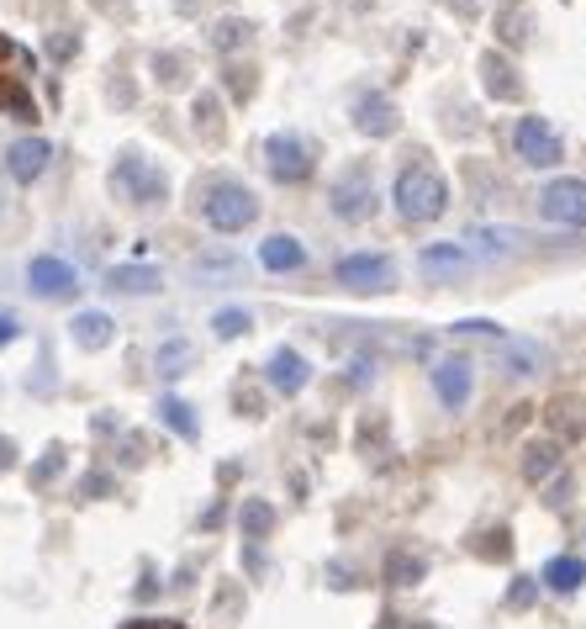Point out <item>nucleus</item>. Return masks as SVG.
I'll return each mask as SVG.
<instances>
[{"label":"nucleus","instance_id":"obj_1","mask_svg":"<svg viewBox=\"0 0 586 629\" xmlns=\"http://www.w3.org/2000/svg\"><path fill=\"white\" fill-rule=\"evenodd\" d=\"M391 201H396L402 223H433V217H444V212H449V180H444L433 164L412 159V164L396 175Z\"/></svg>","mask_w":586,"mask_h":629},{"label":"nucleus","instance_id":"obj_2","mask_svg":"<svg viewBox=\"0 0 586 629\" xmlns=\"http://www.w3.org/2000/svg\"><path fill=\"white\" fill-rule=\"evenodd\" d=\"M195 206H201V217H206V228H217V234H243V228H254V217H259V201L254 191L243 186V180H206L201 191H195Z\"/></svg>","mask_w":586,"mask_h":629},{"label":"nucleus","instance_id":"obj_3","mask_svg":"<svg viewBox=\"0 0 586 629\" xmlns=\"http://www.w3.org/2000/svg\"><path fill=\"white\" fill-rule=\"evenodd\" d=\"M112 191L122 201H132V206H158V201L169 197V180H164V169H158L149 154H127L117 159V169H112Z\"/></svg>","mask_w":586,"mask_h":629},{"label":"nucleus","instance_id":"obj_4","mask_svg":"<svg viewBox=\"0 0 586 629\" xmlns=\"http://www.w3.org/2000/svg\"><path fill=\"white\" fill-rule=\"evenodd\" d=\"M328 206H333V217H339V223H370V217H375V206H381V191H375L370 164H349V169L333 180Z\"/></svg>","mask_w":586,"mask_h":629},{"label":"nucleus","instance_id":"obj_5","mask_svg":"<svg viewBox=\"0 0 586 629\" xmlns=\"http://www.w3.org/2000/svg\"><path fill=\"white\" fill-rule=\"evenodd\" d=\"M259 154H265V169H270L280 186H302V180H313V169H317L313 143H307L302 133H270Z\"/></svg>","mask_w":586,"mask_h":629},{"label":"nucleus","instance_id":"obj_6","mask_svg":"<svg viewBox=\"0 0 586 629\" xmlns=\"http://www.w3.org/2000/svg\"><path fill=\"white\" fill-rule=\"evenodd\" d=\"M512 154L523 159L528 169H555V164L565 159V143H560V133L549 127V117H518V127H512Z\"/></svg>","mask_w":586,"mask_h":629},{"label":"nucleus","instance_id":"obj_7","mask_svg":"<svg viewBox=\"0 0 586 629\" xmlns=\"http://www.w3.org/2000/svg\"><path fill=\"white\" fill-rule=\"evenodd\" d=\"M333 276H339V286H349V291L375 297V291H391V286H396V260H391V254H375V249H359V254H344V260L333 265Z\"/></svg>","mask_w":586,"mask_h":629},{"label":"nucleus","instance_id":"obj_8","mask_svg":"<svg viewBox=\"0 0 586 629\" xmlns=\"http://www.w3.org/2000/svg\"><path fill=\"white\" fill-rule=\"evenodd\" d=\"M539 212L555 228H586V180H576V175L549 180L545 191H539Z\"/></svg>","mask_w":586,"mask_h":629},{"label":"nucleus","instance_id":"obj_9","mask_svg":"<svg viewBox=\"0 0 586 629\" xmlns=\"http://www.w3.org/2000/svg\"><path fill=\"white\" fill-rule=\"evenodd\" d=\"M27 286H33V297H48V302H64V297H75L79 291V276L69 260H59V254H38L33 265H27Z\"/></svg>","mask_w":586,"mask_h":629},{"label":"nucleus","instance_id":"obj_10","mask_svg":"<svg viewBox=\"0 0 586 629\" xmlns=\"http://www.w3.org/2000/svg\"><path fill=\"white\" fill-rule=\"evenodd\" d=\"M349 117H354V127H359L365 138H391V133L402 127V112H396V101H391L386 90H359Z\"/></svg>","mask_w":586,"mask_h":629},{"label":"nucleus","instance_id":"obj_11","mask_svg":"<svg viewBox=\"0 0 586 629\" xmlns=\"http://www.w3.org/2000/svg\"><path fill=\"white\" fill-rule=\"evenodd\" d=\"M470 381H475L470 360H438V365H433V392H438V402H444L449 413H460L470 402Z\"/></svg>","mask_w":586,"mask_h":629},{"label":"nucleus","instance_id":"obj_12","mask_svg":"<svg viewBox=\"0 0 586 629\" xmlns=\"http://www.w3.org/2000/svg\"><path fill=\"white\" fill-rule=\"evenodd\" d=\"M307 376H313L307 354L291 350V344H285V350H275V354H270V365H265V381H270V387H275L280 397H296L302 387H307Z\"/></svg>","mask_w":586,"mask_h":629},{"label":"nucleus","instance_id":"obj_13","mask_svg":"<svg viewBox=\"0 0 586 629\" xmlns=\"http://www.w3.org/2000/svg\"><path fill=\"white\" fill-rule=\"evenodd\" d=\"M48 159H53V143H48V138H16V143L5 149V169H11V180L33 186L42 169H48Z\"/></svg>","mask_w":586,"mask_h":629},{"label":"nucleus","instance_id":"obj_14","mask_svg":"<svg viewBox=\"0 0 586 629\" xmlns=\"http://www.w3.org/2000/svg\"><path fill=\"white\" fill-rule=\"evenodd\" d=\"M475 70H481V85H486V96H492V101H518L523 79H518V70H512L502 53H481V59H475Z\"/></svg>","mask_w":586,"mask_h":629},{"label":"nucleus","instance_id":"obj_15","mask_svg":"<svg viewBox=\"0 0 586 629\" xmlns=\"http://www.w3.org/2000/svg\"><path fill=\"white\" fill-rule=\"evenodd\" d=\"M418 265H423L429 276H466V271H475V254H470L466 243H429V249L418 254Z\"/></svg>","mask_w":586,"mask_h":629},{"label":"nucleus","instance_id":"obj_16","mask_svg":"<svg viewBox=\"0 0 586 629\" xmlns=\"http://www.w3.org/2000/svg\"><path fill=\"white\" fill-rule=\"evenodd\" d=\"M259 265L275 271V276H285V271H302L307 265V243H296L291 234H270L259 243Z\"/></svg>","mask_w":586,"mask_h":629},{"label":"nucleus","instance_id":"obj_17","mask_svg":"<svg viewBox=\"0 0 586 629\" xmlns=\"http://www.w3.org/2000/svg\"><path fill=\"white\" fill-rule=\"evenodd\" d=\"M429 577V555L423 551H391L386 555V582L391 588H418Z\"/></svg>","mask_w":586,"mask_h":629},{"label":"nucleus","instance_id":"obj_18","mask_svg":"<svg viewBox=\"0 0 586 629\" xmlns=\"http://www.w3.org/2000/svg\"><path fill=\"white\" fill-rule=\"evenodd\" d=\"M539 582H545L549 592H560V597H571V592L586 582V566L576 561V555H555L545 571H539Z\"/></svg>","mask_w":586,"mask_h":629},{"label":"nucleus","instance_id":"obj_19","mask_svg":"<svg viewBox=\"0 0 586 629\" xmlns=\"http://www.w3.org/2000/svg\"><path fill=\"white\" fill-rule=\"evenodd\" d=\"M497 38L508 42V48H523V42L534 38V11L518 5V0H508V5L497 11Z\"/></svg>","mask_w":586,"mask_h":629},{"label":"nucleus","instance_id":"obj_20","mask_svg":"<svg viewBox=\"0 0 586 629\" xmlns=\"http://www.w3.org/2000/svg\"><path fill=\"white\" fill-rule=\"evenodd\" d=\"M106 286H112V291H127V297H149V291L164 286V276H158L154 265H117V271L106 276Z\"/></svg>","mask_w":586,"mask_h":629},{"label":"nucleus","instance_id":"obj_21","mask_svg":"<svg viewBox=\"0 0 586 629\" xmlns=\"http://www.w3.org/2000/svg\"><path fill=\"white\" fill-rule=\"evenodd\" d=\"M69 334H75L79 350H106V344H112V317L106 313H75Z\"/></svg>","mask_w":586,"mask_h":629},{"label":"nucleus","instance_id":"obj_22","mask_svg":"<svg viewBox=\"0 0 586 629\" xmlns=\"http://www.w3.org/2000/svg\"><path fill=\"white\" fill-rule=\"evenodd\" d=\"M549 471H560V439H534L523 450V481H545Z\"/></svg>","mask_w":586,"mask_h":629},{"label":"nucleus","instance_id":"obj_23","mask_svg":"<svg viewBox=\"0 0 586 629\" xmlns=\"http://www.w3.org/2000/svg\"><path fill=\"white\" fill-rule=\"evenodd\" d=\"M523 243V234L518 228H470L466 238V249L481 260V254H508V249H518Z\"/></svg>","mask_w":586,"mask_h":629},{"label":"nucleus","instance_id":"obj_24","mask_svg":"<svg viewBox=\"0 0 586 629\" xmlns=\"http://www.w3.org/2000/svg\"><path fill=\"white\" fill-rule=\"evenodd\" d=\"M254 42V22H243V16H222L217 27H212V48L217 53H238V48H249Z\"/></svg>","mask_w":586,"mask_h":629},{"label":"nucleus","instance_id":"obj_25","mask_svg":"<svg viewBox=\"0 0 586 629\" xmlns=\"http://www.w3.org/2000/svg\"><path fill=\"white\" fill-rule=\"evenodd\" d=\"M195 360V350H191V339H164L158 344V354H154V365H158V376H186V365Z\"/></svg>","mask_w":586,"mask_h":629},{"label":"nucleus","instance_id":"obj_26","mask_svg":"<svg viewBox=\"0 0 586 629\" xmlns=\"http://www.w3.org/2000/svg\"><path fill=\"white\" fill-rule=\"evenodd\" d=\"M238 524H243V540H265V534L275 529V508L265 503V498H249L243 513H238Z\"/></svg>","mask_w":586,"mask_h":629},{"label":"nucleus","instance_id":"obj_27","mask_svg":"<svg viewBox=\"0 0 586 629\" xmlns=\"http://www.w3.org/2000/svg\"><path fill=\"white\" fill-rule=\"evenodd\" d=\"M158 418H164L169 429L180 433V439H195V433H201V424H195V413H191V402H180V397H164V402H158Z\"/></svg>","mask_w":586,"mask_h":629},{"label":"nucleus","instance_id":"obj_28","mask_svg":"<svg viewBox=\"0 0 586 629\" xmlns=\"http://www.w3.org/2000/svg\"><path fill=\"white\" fill-rule=\"evenodd\" d=\"M455 334H460V339H481V344H492V350L512 344L508 334H502V323H492V317H466V323H455Z\"/></svg>","mask_w":586,"mask_h":629},{"label":"nucleus","instance_id":"obj_29","mask_svg":"<svg viewBox=\"0 0 586 629\" xmlns=\"http://www.w3.org/2000/svg\"><path fill=\"white\" fill-rule=\"evenodd\" d=\"M249 323H254V317L243 313V307H222V313L212 317V334H217V339H243Z\"/></svg>","mask_w":586,"mask_h":629},{"label":"nucleus","instance_id":"obj_30","mask_svg":"<svg viewBox=\"0 0 586 629\" xmlns=\"http://www.w3.org/2000/svg\"><path fill=\"white\" fill-rule=\"evenodd\" d=\"M0 106H5L11 117H22V122H33V117H38L33 96H27V90H16V85H0Z\"/></svg>","mask_w":586,"mask_h":629},{"label":"nucleus","instance_id":"obj_31","mask_svg":"<svg viewBox=\"0 0 586 629\" xmlns=\"http://www.w3.org/2000/svg\"><path fill=\"white\" fill-rule=\"evenodd\" d=\"M154 70L164 85H186V70H191V64H186V53H158Z\"/></svg>","mask_w":586,"mask_h":629},{"label":"nucleus","instance_id":"obj_32","mask_svg":"<svg viewBox=\"0 0 586 629\" xmlns=\"http://www.w3.org/2000/svg\"><path fill=\"white\" fill-rule=\"evenodd\" d=\"M195 133H201V138H217V133H222V127H217V96H201V101H195Z\"/></svg>","mask_w":586,"mask_h":629},{"label":"nucleus","instance_id":"obj_33","mask_svg":"<svg viewBox=\"0 0 586 629\" xmlns=\"http://www.w3.org/2000/svg\"><path fill=\"white\" fill-rule=\"evenodd\" d=\"M508 608H534V577H518L508 588Z\"/></svg>","mask_w":586,"mask_h":629},{"label":"nucleus","instance_id":"obj_34","mask_svg":"<svg viewBox=\"0 0 586 629\" xmlns=\"http://www.w3.org/2000/svg\"><path fill=\"white\" fill-rule=\"evenodd\" d=\"M59 466H64V450L53 444V450H48V461H42L38 471H33V481H48V476H59Z\"/></svg>","mask_w":586,"mask_h":629},{"label":"nucleus","instance_id":"obj_35","mask_svg":"<svg viewBox=\"0 0 586 629\" xmlns=\"http://www.w3.org/2000/svg\"><path fill=\"white\" fill-rule=\"evenodd\" d=\"M201 276H238V260H206Z\"/></svg>","mask_w":586,"mask_h":629},{"label":"nucleus","instance_id":"obj_36","mask_svg":"<svg viewBox=\"0 0 586 629\" xmlns=\"http://www.w3.org/2000/svg\"><path fill=\"white\" fill-rule=\"evenodd\" d=\"M22 334V323H16V313H0V344H11Z\"/></svg>","mask_w":586,"mask_h":629},{"label":"nucleus","instance_id":"obj_37","mask_svg":"<svg viewBox=\"0 0 586 629\" xmlns=\"http://www.w3.org/2000/svg\"><path fill=\"white\" fill-rule=\"evenodd\" d=\"M95 492H112V476H90V481H85V498H95Z\"/></svg>","mask_w":586,"mask_h":629},{"label":"nucleus","instance_id":"obj_38","mask_svg":"<svg viewBox=\"0 0 586 629\" xmlns=\"http://www.w3.org/2000/svg\"><path fill=\"white\" fill-rule=\"evenodd\" d=\"M5 455H11V444H5V439H0V471H5Z\"/></svg>","mask_w":586,"mask_h":629}]
</instances>
